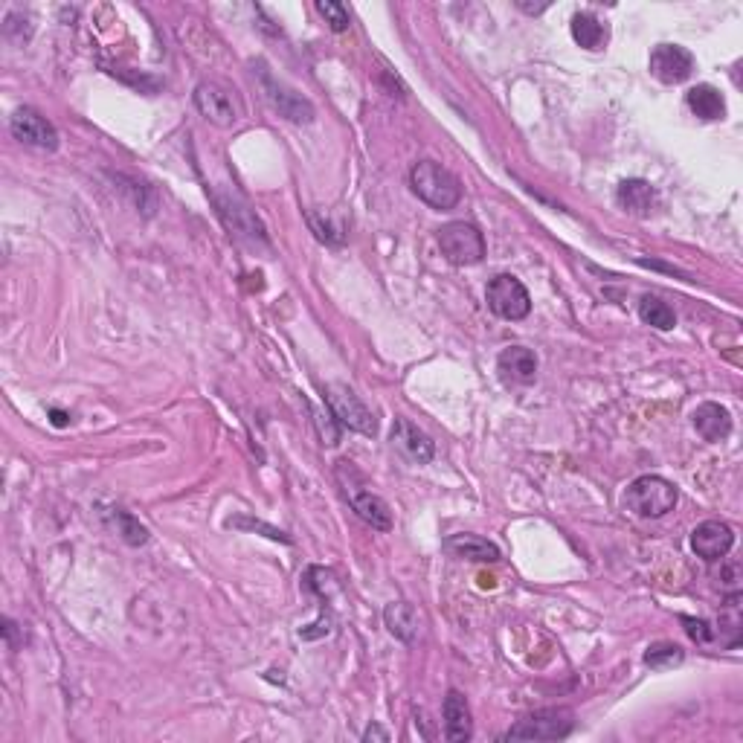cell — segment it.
<instances>
[{
    "instance_id": "1",
    "label": "cell",
    "mask_w": 743,
    "mask_h": 743,
    "mask_svg": "<svg viewBox=\"0 0 743 743\" xmlns=\"http://www.w3.org/2000/svg\"><path fill=\"white\" fill-rule=\"evenodd\" d=\"M410 186L427 207L439 209V212L459 207V201H462L459 178L450 169H445L442 163H436V160L416 163L413 172H410Z\"/></svg>"
},
{
    "instance_id": "2",
    "label": "cell",
    "mask_w": 743,
    "mask_h": 743,
    "mask_svg": "<svg viewBox=\"0 0 743 743\" xmlns=\"http://www.w3.org/2000/svg\"><path fill=\"white\" fill-rule=\"evenodd\" d=\"M677 500H680L677 485L654 474H645L639 476V479H633L625 491L627 511L636 514V517H645V520L665 517L668 511H674Z\"/></svg>"
},
{
    "instance_id": "3",
    "label": "cell",
    "mask_w": 743,
    "mask_h": 743,
    "mask_svg": "<svg viewBox=\"0 0 743 743\" xmlns=\"http://www.w3.org/2000/svg\"><path fill=\"white\" fill-rule=\"evenodd\" d=\"M195 108L201 111V117L218 125V128H233L244 119V105H241V96L236 88L224 85V82H215V79H204L195 93Z\"/></svg>"
},
{
    "instance_id": "4",
    "label": "cell",
    "mask_w": 743,
    "mask_h": 743,
    "mask_svg": "<svg viewBox=\"0 0 743 743\" xmlns=\"http://www.w3.org/2000/svg\"><path fill=\"white\" fill-rule=\"evenodd\" d=\"M575 729V714L566 706L540 709L523 720H517L506 732L508 741H564Z\"/></svg>"
},
{
    "instance_id": "5",
    "label": "cell",
    "mask_w": 743,
    "mask_h": 743,
    "mask_svg": "<svg viewBox=\"0 0 743 743\" xmlns=\"http://www.w3.org/2000/svg\"><path fill=\"white\" fill-rule=\"evenodd\" d=\"M439 247L450 265L468 268L485 259V236L468 221H450L439 230Z\"/></svg>"
},
{
    "instance_id": "6",
    "label": "cell",
    "mask_w": 743,
    "mask_h": 743,
    "mask_svg": "<svg viewBox=\"0 0 743 743\" xmlns=\"http://www.w3.org/2000/svg\"><path fill=\"white\" fill-rule=\"evenodd\" d=\"M485 302H488V308H491L500 320H511V323L526 320L529 311H532V297H529L526 285H523L517 276H511V273H500V276H494V279L488 282V288H485Z\"/></svg>"
},
{
    "instance_id": "7",
    "label": "cell",
    "mask_w": 743,
    "mask_h": 743,
    "mask_svg": "<svg viewBox=\"0 0 743 743\" xmlns=\"http://www.w3.org/2000/svg\"><path fill=\"white\" fill-rule=\"evenodd\" d=\"M326 404L331 410V416L337 418V424L363 433V436H375L378 433V421L372 416V410L360 401L355 389H349L346 384H326Z\"/></svg>"
},
{
    "instance_id": "8",
    "label": "cell",
    "mask_w": 743,
    "mask_h": 743,
    "mask_svg": "<svg viewBox=\"0 0 743 743\" xmlns=\"http://www.w3.org/2000/svg\"><path fill=\"white\" fill-rule=\"evenodd\" d=\"M259 82H262V90H265L268 102L273 105V111H279V117L291 119V122H297V125H308V122H314L317 111H314L311 99H305V96L297 93L291 85H285V82L273 79L265 67H262V73H259Z\"/></svg>"
},
{
    "instance_id": "9",
    "label": "cell",
    "mask_w": 743,
    "mask_h": 743,
    "mask_svg": "<svg viewBox=\"0 0 743 743\" xmlns=\"http://www.w3.org/2000/svg\"><path fill=\"white\" fill-rule=\"evenodd\" d=\"M9 131L15 140L27 143L32 149L56 151L59 149V131L50 119H44L35 108H18L9 117Z\"/></svg>"
},
{
    "instance_id": "10",
    "label": "cell",
    "mask_w": 743,
    "mask_h": 743,
    "mask_svg": "<svg viewBox=\"0 0 743 743\" xmlns=\"http://www.w3.org/2000/svg\"><path fill=\"white\" fill-rule=\"evenodd\" d=\"M732 546H735V532L723 520H706V523H700L691 532V549H694V555L703 558V561H709V564L723 561L732 552Z\"/></svg>"
},
{
    "instance_id": "11",
    "label": "cell",
    "mask_w": 743,
    "mask_h": 743,
    "mask_svg": "<svg viewBox=\"0 0 743 743\" xmlns=\"http://www.w3.org/2000/svg\"><path fill=\"white\" fill-rule=\"evenodd\" d=\"M694 73V56L680 44H659L651 50V76L662 85H680Z\"/></svg>"
},
{
    "instance_id": "12",
    "label": "cell",
    "mask_w": 743,
    "mask_h": 743,
    "mask_svg": "<svg viewBox=\"0 0 743 743\" xmlns=\"http://www.w3.org/2000/svg\"><path fill=\"white\" fill-rule=\"evenodd\" d=\"M389 442H392V447H395L407 462H413V465H427V462L436 456L433 439H430L424 430H418L416 424L407 421V418H395L392 433H389Z\"/></svg>"
},
{
    "instance_id": "13",
    "label": "cell",
    "mask_w": 743,
    "mask_h": 743,
    "mask_svg": "<svg viewBox=\"0 0 743 743\" xmlns=\"http://www.w3.org/2000/svg\"><path fill=\"white\" fill-rule=\"evenodd\" d=\"M497 372L511 387H529L537 381V357L526 346H508L497 357Z\"/></svg>"
},
{
    "instance_id": "14",
    "label": "cell",
    "mask_w": 743,
    "mask_h": 743,
    "mask_svg": "<svg viewBox=\"0 0 743 743\" xmlns=\"http://www.w3.org/2000/svg\"><path fill=\"white\" fill-rule=\"evenodd\" d=\"M215 204H218V215L224 218L233 236L247 238V241H265V227L247 204H241L236 198H215Z\"/></svg>"
},
{
    "instance_id": "15",
    "label": "cell",
    "mask_w": 743,
    "mask_h": 743,
    "mask_svg": "<svg viewBox=\"0 0 743 743\" xmlns=\"http://www.w3.org/2000/svg\"><path fill=\"white\" fill-rule=\"evenodd\" d=\"M691 421H694V430L700 433L703 442H723L732 436V416L726 407L714 404V401H706L700 404L694 413H691Z\"/></svg>"
},
{
    "instance_id": "16",
    "label": "cell",
    "mask_w": 743,
    "mask_h": 743,
    "mask_svg": "<svg viewBox=\"0 0 743 743\" xmlns=\"http://www.w3.org/2000/svg\"><path fill=\"white\" fill-rule=\"evenodd\" d=\"M442 714H445V738L453 743H465L471 741L474 735V720H471V706L468 700L453 688L447 691L445 706H442Z\"/></svg>"
},
{
    "instance_id": "17",
    "label": "cell",
    "mask_w": 743,
    "mask_h": 743,
    "mask_svg": "<svg viewBox=\"0 0 743 743\" xmlns=\"http://www.w3.org/2000/svg\"><path fill=\"white\" fill-rule=\"evenodd\" d=\"M445 552L459 561H476V564H494L500 561L497 543L479 535H450L445 540Z\"/></svg>"
},
{
    "instance_id": "18",
    "label": "cell",
    "mask_w": 743,
    "mask_h": 743,
    "mask_svg": "<svg viewBox=\"0 0 743 743\" xmlns=\"http://www.w3.org/2000/svg\"><path fill=\"white\" fill-rule=\"evenodd\" d=\"M384 625L398 642L413 645L418 639V630H421V613L410 601H392L384 610Z\"/></svg>"
},
{
    "instance_id": "19",
    "label": "cell",
    "mask_w": 743,
    "mask_h": 743,
    "mask_svg": "<svg viewBox=\"0 0 743 743\" xmlns=\"http://www.w3.org/2000/svg\"><path fill=\"white\" fill-rule=\"evenodd\" d=\"M569 30H572V38H575V44L578 47H584V50H604L607 47V41H610V30H607V24L601 21V18H595L593 12H575L572 15V24H569Z\"/></svg>"
},
{
    "instance_id": "20",
    "label": "cell",
    "mask_w": 743,
    "mask_h": 743,
    "mask_svg": "<svg viewBox=\"0 0 743 743\" xmlns=\"http://www.w3.org/2000/svg\"><path fill=\"white\" fill-rule=\"evenodd\" d=\"M685 105L688 111L703 122H717V119L726 117V102H723V93L712 85H694V88L685 93Z\"/></svg>"
},
{
    "instance_id": "21",
    "label": "cell",
    "mask_w": 743,
    "mask_h": 743,
    "mask_svg": "<svg viewBox=\"0 0 743 743\" xmlns=\"http://www.w3.org/2000/svg\"><path fill=\"white\" fill-rule=\"evenodd\" d=\"M616 201H619V204H622L630 215L645 218V215H651V209H654L656 192L648 180H639V178L622 180V183H619V189H616Z\"/></svg>"
},
{
    "instance_id": "22",
    "label": "cell",
    "mask_w": 743,
    "mask_h": 743,
    "mask_svg": "<svg viewBox=\"0 0 743 743\" xmlns=\"http://www.w3.org/2000/svg\"><path fill=\"white\" fill-rule=\"evenodd\" d=\"M352 508L366 526H372L378 532L392 529V508L384 497H378L372 491H360V494H352Z\"/></svg>"
},
{
    "instance_id": "23",
    "label": "cell",
    "mask_w": 743,
    "mask_h": 743,
    "mask_svg": "<svg viewBox=\"0 0 743 743\" xmlns=\"http://www.w3.org/2000/svg\"><path fill=\"white\" fill-rule=\"evenodd\" d=\"M639 317H642V323L659 328V331H671V328L677 326L674 308L668 302H662L659 297H651V294L642 297V302H639Z\"/></svg>"
},
{
    "instance_id": "24",
    "label": "cell",
    "mask_w": 743,
    "mask_h": 743,
    "mask_svg": "<svg viewBox=\"0 0 743 743\" xmlns=\"http://www.w3.org/2000/svg\"><path fill=\"white\" fill-rule=\"evenodd\" d=\"M114 526H117V535L128 543V546H143V543H149V529L137 520V517H131L128 511H114Z\"/></svg>"
},
{
    "instance_id": "25",
    "label": "cell",
    "mask_w": 743,
    "mask_h": 743,
    "mask_svg": "<svg viewBox=\"0 0 743 743\" xmlns=\"http://www.w3.org/2000/svg\"><path fill=\"white\" fill-rule=\"evenodd\" d=\"M683 659L685 651L680 645H674V642H656V645H651L645 651V665H651V668H674Z\"/></svg>"
},
{
    "instance_id": "26",
    "label": "cell",
    "mask_w": 743,
    "mask_h": 743,
    "mask_svg": "<svg viewBox=\"0 0 743 743\" xmlns=\"http://www.w3.org/2000/svg\"><path fill=\"white\" fill-rule=\"evenodd\" d=\"M314 6H317V12L323 15V21H326L328 30L331 32H346L349 27H352V15H349V9H346L343 3H334V0H317Z\"/></svg>"
},
{
    "instance_id": "27",
    "label": "cell",
    "mask_w": 743,
    "mask_h": 743,
    "mask_svg": "<svg viewBox=\"0 0 743 743\" xmlns=\"http://www.w3.org/2000/svg\"><path fill=\"white\" fill-rule=\"evenodd\" d=\"M683 625L685 633L697 642V645H709L714 639V630L709 627V622H703V619H691V616H683Z\"/></svg>"
},
{
    "instance_id": "28",
    "label": "cell",
    "mask_w": 743,
    "mask_h": 743,
    "mask_svg": "<svg viewBox=\"0 0 743 743\" xmlns=\"http://www.w3.org/2000/svg\"><path fill=\"white\" fill-rule=\"evenodd\" d=\"M230 526H236V529H262V532H268L270 540H285V543H291V537L282 535L279 529H270L265 523H253V520H230Z\"/></svg>"
},
{
    "instance_id": "29",
    "label": "cell",
    "mask_w": 743,
    "mask_h": 743,
    "mask_svg": "<svg viewBox=\"0 0 743 743\" xmlns=\"http://www.w3.org/2000/svg\"><path fill=\"white\" fill-rule=\"evenodd\" d=\"M514 3H517V9H523L529 15H540L543 9H549V3H529V0H514Z\"/></svg>"
},
{
    "instance_id": "30",
    "label": "cell",
    "mask_w": 743,
    "mask_h": 743,
    "mask_svg": "<svg viewBox=\"0 0 743 743\" xmlns=\"http://www.w3.org/2000/svg\"><path fill=\"white\" fill-rule=\"evenodd\" d=\"M363 741H389V732H384L381 726H369L366 732H363Z\"/></svg>"
},
{
    "instance_id": "31",
    "label": "cell",
    "mask_w": 743,
    "mask_h": 743,
    "mask_svg": "<svg viewBox=\"0 0 743 743\" xmlns=\"http://www.w3.org/2000/svg\"><path fill=\"white\" fill-rule=\"evenodd\" d=\"M3 636H6V642L15 648V622H12V619H6V622H3Z\"/></svg>"
},
{
    "instance_id": "32",
    "label": "cell",
    "mask_w": 743,
    "mask_h": 743,
    "mask_svg": "<svg viewBox=\"0 0 743 743\" xmlns=\"http://www.w3.org/2000/svg\"><path fill=\"white\" fill-rule=\"evenodd\" d=\"M479 581H482V587H488V590L497 584V578H491V575H479Z\"/></svg>"
},
{
    "instance_id": "33",
    "label": "cell",
    "mask_w": 743,
    "mask_h": 743,
    "mask_svg": "<svg viewBox=\"0 0 743 743\" xmlns=\"http://www.w3.org/2000/svg\"><path fill=\"white\" fill-rule=\"evenodd\" d=\"M53 421H56V424H59V427H64V424H67V416H64V413H59V410H56V413H53Z\"/></svg>"
}]
</instances>
